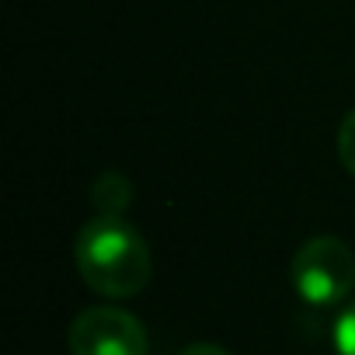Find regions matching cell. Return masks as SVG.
Listing matches in <instances>:
<instances>
[{"instance_id":"obj_1","label":"cell","mask_w":355,"mask_h":355,"mask_svg":"<svg viewBox=\"0 0 355 355\" xmlns=\"http://www.w3.org/2000/svg\"><path fill=\"white\" fill-rule=\"evenodd\" d=\"M73 261L84 286L108 300H129L153 275L150 248L125 216H91L73 241Z\"/></svg>"},{"instance_id":"obj_2","label":"cell","mask_w":355,"mask_h":355,"mask_svg":"<svg viewBox=\"0 0 355 355\" xmlns=\"http://www.w3.org/2000/svg\"><path fill=\"white\" fill-rule=\"evenodd\" d=\"M293 289L310 306H338L355 289V251L331 234L310 237L296 248L289 265Z\"/></svg>"},{"instance_id":"obj_3","label":"cell","mask_w":355,"mask_h":355,"mask_svg":"<svg viewBox=\"0 0 355 355\" xmlns=\"http://www.w3.org/2000/svg\"><path fill=\"white\" fill-rule=\"evenodd\" d=\"M70 355H146L150 338L139 317L122 306H87L67 334Z\"/></svg>"},{"instance_id":"obj_4","label":"cell","mask_w":355,"mask_h":355,"mask_svg":"<svg viewBox=\"0 0 355 355\" xmlns=\"http://www.w3.org/2000/svg\"><path fill=\"white\" fill-rule=\"evenodd\" d=\"M91 202L105 216H122L132 202V185L122 171H101L91 185Z\"/></svg>"},{"instance_id":"obj_5","label":"cell","mask_w":355,"mask_h":355,"mask_svg":"<svg viewBox=\"0 0 355 355\" xmlns=\"http://www.w3.org/2000/svg\"><path fill=\"white\" fill-rule=\"evenodd\" d=\"M334 150H338V160L341 167L355 178V108L345 112V119L338 122V136H334Z\"/></svg>"},{"instance_id":"obj_6","label":"cell","mask_w":355,"mask_h":355,"mask_svg":"<svg viewBox=\"0 0 355 355\" xmlns=\"http://www.w3.org/2000/svg\"><path fill=\"white\" fill-rule=\"evenodd\" d=\"M334 352L338 355H355V300L334 320Z\"/></svg>"},{"instance_id":"obj_7","label":"cell","mask_w":355,"mask_h":355,"mask_svg":"<svg viewBox=\"0 0 355 355\" xmlns=\"http://www.w3.org/2000/svg\"><path fill=\"white\" fill-rule=\"evenodd\" d=\"M182 355H230L223 345H213V341H196V345H189Z\"/></svg>"}]
</instances>
